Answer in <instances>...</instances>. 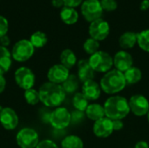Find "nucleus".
Returning a JSON list of instances; mask_svg holds the SVG:
<instances>
[{"label":"nucleus","mask_w":149,"mask_h":148,"mask_svg":"<svg viewBox=\"0 0 149 148\" xmlns=\"http://www.w3.org/2000/svg\"><path fill=\"white\" fill-rule=\"evenodd\" d=\"M40 102L47 107H59L65 99V92L61 85L52 82L44 83L38 90Z\"/></svg>","instance_id":"obj_1"},{"label":"nucleus","mask_w":149,"mask_h":148,"mask_svg":"<svg viewBox=\"0 0 149 148\" xmlns=\"http://www.w3.org/2000/svg\"><path fill=\"white\" fill-rule=\"evenodd\" d=\"M104 109L106 117L111 120H122L130 113L128 100L119 95H114L108 98L104 104Z\"/></svg>","instance_id":"obj_2"},{"label":"nucleus","mask_w":149,"mask_h":148,"mask_svg":"<svg viewBox=\"0 0 149 148\" xmlns=\"http://www.w3.org/2000/svg\"><path fill=\"white\" fill-rule=\"evenodd\" d=\"M100 85L104 92L113 95L124 90L127 85V82L123 72L113 69L105 73L100 79Z\"/></svg>","instance_id":"obj_3"},{"label":"nucleus","mask_w":149,"mask_h":148,"mask_svg":"<svg viewBox=\"0 0 149 148\" xmlns=\"http://www.w3.org/2000/svg\"><path fill=\"white\" fill-rule=\"evenodd\" d=\"M89 64L94 72L107 73L113 66V58L104 51H99L90 56Z\"/></svg>","instance_id":"obj_4"},{"label":"nucleus","mask_w":149,"mask_h":148,"mask_svg":"<svg viewBox=\"0 0 149 148\" xmlns=\"http://www.w3.org/2000/svg\"><path fill=\"white\" fill-rule=\"evenodd\" d=\"M35 48L29 39H20L15 43L10 53L12 59L17 62H25L29 60L34 54Z\"/></svg>","instance_id":"obj_5"},{"label":"nucleus","mask_w":149,"mask_h":148,"mask_svg":"<svg viewBox=\"0 0 149 148\" xmlns=\"http://www.w3.org/2000/svg\"><path fill=\"white\" fill-rule=\"evenodd\" d=\"M51 126L58 130L66 128L72 122V113L65 107H57L50 114L48 119Z\"/></svg>","instance_id":"obj_6"},{"label":"nucleus","mask_w":149,"mask_h":148,"mask_svg":"<svg viewBox=\"0 0 149 148\" xmlns=\"http://www.w3.org/2000/svg\"><path fill=\"white\" fill-rule=\"evenodd\" d=\"M16 141L20 148H36L39 143V136L33 128L24 127L17 133Z\"/></svg>","instance_id":"obj_7"},{"label":"nucleus","mask_w":149,"mask_h":148,"mask_svg":"<svg viewBox=\"0 0 149 148\" xmlns=\"http://www.w3.org/2000/svg\"><path fill=\"white\" fill-rule=\"evenodd\" d=\"M14 79L17 85L25 91L33 88L36 82V76L31 69L26 66H21L15 71Z\"/></svg>","instance_id":"obj_8"},{"label":"nucleus","mask_w":149,"mask_h":148,"mask_svg":"<svg viewBox=\"0 0 149 148\" xmlns=\"http://www.w3.org/2000/svg\"><path fill=\"white\" fill-rule=\"evenodd\" d=\"M81 13L84 18L90 23L101 18L103 9L100 0H84L81 3Z\"/></svg>","instance_id":"obj_9"},{"label":"nucleus","mask_w":149,"mask_h":148,"mask_svg":"<svg viewBox=\"0 0 149 148\" xmlns=\"http://www.w3.org/2000/svg\"><path fill=\"white\" fill-rule=\"evenodd\" d=\"M89 35L90 38L97 40L102 41L106 39L110 32V25L107 21L103 18H99L92 23L89 25Z\"/></svg>","instance_id":"obj_10"},{"label":"nucleus","mask_w":149,"mask_h":148,"mask_svg":"<svg viewBox=\"0 0 149 148\" xmlns=\"http://www.w3.org/2000/svg\"><path fill=\"white\" fill-rule=\"evenodd\" d=\"M130 112L138 117L145 116L149 111V101L141 94L133 95L128 101Z\"/></svg>","instance_id":"obj_11"},{"label":"nucleus","mask_w":149,"mask_h":148,"mask_svg":"<svg viewBox=\"0 0 149 148\" xmlns=\"http://www.w3.org/2000/svg\"><path fill=\"white\" fill-rule=\"evenodd\" d=\"M19 123V118L16 111L10 107H3L0 113V124L7 131L16 129Z\"/></svg>","instance_id":"obj_12"},{"label":"nucleus","mask_w":149,"mask_h":148,"mask_svg":"<svg viewBox=\"0 0 149 148\" xmlns=\"http://www.w3.org/2000/svg\"><path fill=\"white\" fill-rule=\"evenodd\" d=\"M69 69L62 65L61 64H57L52 65L47 72V79L49 82L62 85L69 77Z\"/></svg>","instance_id":"obj_13"},{"label":"nucleus","mask_w":149,"mask_h":148,"mask_svg":"<svg viewBox=\"0 0 149 148\" xmlns=\"http://www.w3.org/2000/svg\"><path fill=\"white\" fill-rule=\"evenodd\" d=\"M134 59L132 55L126 51H118L113 57V65L116 70L125 72L133 66Z\"/></svg>","instance_id":"obj_14"},{"label":"nucleus","mask_w":149,"mask_h":148,"mask_svg":"<svg viewBox=\"0 0 149 148\" xmlns=\"http://www.w3.org/2000/svg\"><path fill=\"white\" fill-rule=\"evenodd\" d=\"M93 130V133L97 137L107 138L113 132V122L110 119L105 117V118L99 120L98 121L94 122Z\"/></svg>","instance_id":"obj_15"},{"label":"nucleus","mask_w":149,"mask_h":148,"mask_svg":"<svg viewBox=\"0 0 149 148\" xmlns=\"http://www.w3.org/2000/svg\"><path fill=\"white\" fill-rule=\"evenodd\" d=\"M100 85L93 79L83 83L82 93L88 100H97L101 94Z\"/></svg>","instance_id":"obj_16"},{"label":"nucleus","mask_w":149,"mask_h":148,"mask_svg":"<svg viewBox=\"0 0 149 148\" xmlns=\"http://www.w3.org/2000/svg\"><path fill=\"white\" fill-rule=\"evenodd\" d=\"M78 66V78L80 82L85 83L88 80H92L94 78V71L89 64L88 59H81L77 63Z\"/></svg>","instance_id":"obj_17"},{"label":"nucleus","mask_w":149,"mask_h":148,"mask_svg":"<svg viewBox=\"0 0 149 148\" xmlns=\"http://www.w3.org/2000/svg\"><path fill=\"white\" fill-rule=\"evenodd\" d=\"M85 113H86V117L89 120H93L94 122L106 117L104 106H101V105L96 104V103L90 104L87 106Z\"/></svg>","instance_id":"obj_18"},{"label":"nucleus","mask_w":149,"mask_h":148,"mask_svg":"<svg viewBox=\"0 0 149 148\" xmlns=\"http://www.w3.org/2000/svg\"><path fill=\"white\" fill-rule=\"evenodd\" d=\"M12 57L10 51L3 46L0 45V74H4L11 67Z\"/></svg>","instance_id":"obj_19"},{"label":"nucleus","mask_w":149,"mask_h":148,"mask_svg":"<svg viewBox=\"0 0 149 148\" xmlns=\"http://www.w3.org/2000/svg\"><path fill=\"white\" fill-rule=\"evenodd\" d=\"M59 16H60L61 20L65 24H69V25L74 24L75 23H77L79 19V13L75 10V8L67 7V6H64L61 9Z\"/></svg>","instance_id":"obj_20"},{"label":"nucleus","mask_w":149,"mask_h":148,"mask_svg":"<svg viewBox=\"0 0 149 148\" xmlns=\"http://www.w3.org/2000/svg\"><path fill=\"white\" fill-rule=\"evenodd\" d=\"M137 44V33L134 31H126L119 38L120 46L124 49H131Z\"/></svg>","instance_id":"obj_21"},{"label":"nucleus","mask_w":149,"mask_h":148,"mask_svg":"<svg viewBox=\"0 0 149 148\" xmlns=\"http://www.w3.org/2000/svg\"><path fill=\"white\" fill-rule=\"evenodd\" d=\"M59 59L60 64L69 70L77 64V57L71 49H65L61 52Z\"/></svg>","instance_id":"obj_22"},{"label":"nucleus","mask_w":149,"mask_h":148,"mask_svg":"<svg viewBox=\"0 0 149 148\" xmlns=\"http://www.w3.org/2000/svg\"><path fill=\"white\" fill-rule=\"evenodd\" d=\"M123 74H124L127 85L136 84L142 79L141 71L138 67H135V66H132L130 69L126 71Z\"/></svg>","instance_id":"obj_23"},{"label":"nucleus","mask_w":149,"mask_h":148,"mask_svg":"<svg viewBox=\"0 0 149 148\" xmlns=\"http://www.w3.org/2000/svg\"><path fill=\"white\" fill-rule=\"evenodd\" d=\"M79 85V79L78 76L74 74H70L67 79L61 85L65 93H76Z\"/></svg>","instance_id":"obj_24"},{"label":"nucleus","mask_w":149,"mask_h":148,"mask_svg":"<svg viewBox=\"0 0 149 148\" xmlns=\"http://www.w3.org/2000/svg\"><path fill=\"white\" fill-rule=\"evenodd\" d=\"M62 148H83V140L77 135H68L61 141Z\"/></svg>","instance_id":"obj_25"},{"label":"nucleus","mask_w":149,"mask_h":148,"mask_svg":"<svg viewBox=\"0 0 149 148\" xmlns=\"http://www.w3.org/2000/svg\"><path fill=\"white\" fill-rule=\"evenodd\" d=\"M29 40L35 49L44 47L48 42L46 34L40 31H35L34 33H32L31 35V38Z\"/></svg>","instance_id":"obj_26"},{"label":"nucleus","mask_w":149,"mask_h":148,"mask_svg":"<svg viewBox=\"0 0 149 148\" xmlns=\"http://www.w3.org/2000/svg\"><path fill=\"white\" fill-rule=\"evenodd\" d=\"M89 100L84 96L82 92H76L72 98V105L77 111L86 112L87 106H89Z\"/></svg>","instance_id":"obj_27"},{"label":"nucleus","mask_w":149,"mask_h":148,"mask_svg":"<svg viewBox=\"0 0 149 148\" xmlns=\"http://www.w3.org/2000/svg\"><path fill=\"white\" fill-rule=\"evenodd\" d=\"M137 44L141 50L149 52V29L137 33Z\"/></svg>","instance_id":"obj_28"},{"label":"nucleus","mask_w":149,"mask_h":148,"mask_svg":"<svg viewBox=\"0 0 149 148\" xmlns=\"http://www.w3.org/2000/svg\"><path fill=\"white\" fill-rule=\"evenodd\" d=\"M24 98L26 103L31 106H35L40 102L38 91L35 90L34 88L25 90L24 92Z\"/></svg>","instance_id":"obj_29"},{"label":"nucleus","mask_w":149,"mask_h":148,"mask_svg":"<svg viewBox=\"0 0 149 148\" xmlns=\"http://www.w3.org/2000/svg\"><path fill=\"white\" fill-rule=\"evenodd\" d=\"M83 48L84 51L91 56L100 51V42L92 38H89L85 41Z\"/></svg>","instance_id":"obj_30"},{"label":"nucleus","mask_w":149,"mask_h":148,"mask_svg":"<svg viewBox=\"0 0 149 148\" xmlns=\"http://www.w3.org/2000/svg\"><path fill=\"white\" fill-rule=\"evenodd\" d=\"M100 4L103 10L107 11L115 10L118 7V3L116 0H100Z\"/></svg>","instance_id":"obj_31"},{"label":"nucleus","mask_w":149,"mask_h":148,"mask_svg":"<svg viewBox=\"0 0 149 148\" xmlns=\"http://www.w3.org/2000/svg\"><path fill=\"white\" fill-rule=\"evenodd\" d=\"M9 30V22L6 17L0 15V38L7 35Z\"/></svg>","instance_id":"obj_32"},{"label":"nucleus","mask_w":149,"mask_h":148,"mask_svg":"<svg viewBox=\"0 0 149 148\" xmlns=\"http://www.w3.org/2000/svg\"><path fill=\"white\" fill-rule=\"evenodd\" d=\"M36 148H59L58 145L51 140H44L39 141Z\"/></svg>","instance_id":"obj_33"},{"label":"nucleus","mask_w":149,"mask_h":148,"mask_svg":"<svg viewBox=\"0 0 149 148\" xmlns=\"http://www.w3.org/2000/svg\"><path fill=\"white\" fill-rule=\"evenodd\" d=\"M83 2H84V0H64L65 6L72 7V8H75V7L80 5Z\"/></svg>","instance_id":"obj_34"},{"label":"nucleus","mask_w":149,"mask_h":148,"mask_svg":"<svg viewBox=\"0 0 149 148\" xmlns=\"http://www.w3.org/2000/svg\"><path fill=\"white\" fill-rule=\"evenodd\" d=\"M112 122H113V131H120L124 126V123L121 120H112Z\"/></svg>","instance_id":"obj_35"},{"label":"nucleus","mask_w":149,"mask_h":148,"mask_svg":"<svg viewBox=\"0 0 149 148\" xmlns=\"http://www.w3.org/2000/svg\"><path fill=\"white\" fill-rule=\"evenodd\" d=\"M84 117V113L83 112H79V111H75L72 113V121H79L80 120H82Z\"/></svg>","instance_id":"obj_36"},{"label":"nucleus","mask_w":149,"mask_h":148,"mask_svg":"<svg viewBox=\"0 0 149 148\" xmlns=\"http://www.w3.org/2000/svg\"><path fill=\"white\" fill-rule=\"evenodd\" d=\"M10 44V38L7 35L0 38V45L1 46H3V47L7 48V46H9Z\"/></svg>","instance_id":"obj_37"},{"label":"nucleus","mask_w":149,"mask_h":148,"mask_svg":"<svg viewBox=\"0 0 149 148\" xmlns=\"http://www.w3.org/2000/svg\"><path fill=\"white\" fill-rule=\"evenodd\" d=\"M6 88V79L3 74H0V94L4 92Z\"/></svg>","instance_id":"obj_38"},{"label":"nucleus","mask_w":149,"mask_h":148,"mask_svg":"<svg viewBox=\"0 0 149 148\" xmlns=\"http://www.w3.org/2000/svg\"><path fill=\"white\" fill-rule=\"evenodd\" d=\"M52 4L55 8H63L65 6L64 0H52Z\"/></svg>","instance_id":"obj_39"},{"label":"nucleus","mask_w":149,"mask_h":148,"mask_svg":"<svg viewBox=\"0 0 149 148\" xmlns=\"http://www.w3.org/2000/svg\"><path fill=\"white\" fill-rule=\"evenodd\" d=\"M134 148H149V145L147 141L140 140V141H138V142L135 144Z\"/></svg>","instance_id":"obj_40"},{"label":"nucleus","mask_w":149,"mask_h":148,"mask_svg":"<svg viewBox=\"0 0 149 148\" xmlns=\"http://www.w3.org/2000/svg\"><path fill=\"white\" fill-rule=\"evenodd\" d=\"M149 8V0H142L140 5V9L141 10H147Z\"/></svg>","instance_id":"obj_41"},{"label":"nucleus","mask_w":149,"mask_h":148,"mask_svg":"<svg viewBox=\"0 0 149 148\" xmlns=\"http://www.w3.org/2000/svg\"><path fill=\"white\" fill-rule=\"evenodd\" d=\"M3 106H2L0 105V113H2V111H3Z\"/></svg>","instance_id":"obj_42"},{"label":"nucleus","mask_w":149,"mask_h":148,"mask_svg":"<svg viewBox=\"0 0 149 148\" xmlns=\"http://www.w3.org/2000/svg\"><path fill=\"white\" fill-rule=\"evenodd\" d=\"M147 116H148V123H149V111H148V114H147Z\"/></svg>","instance_id":"obj_43"}]
</instances>
